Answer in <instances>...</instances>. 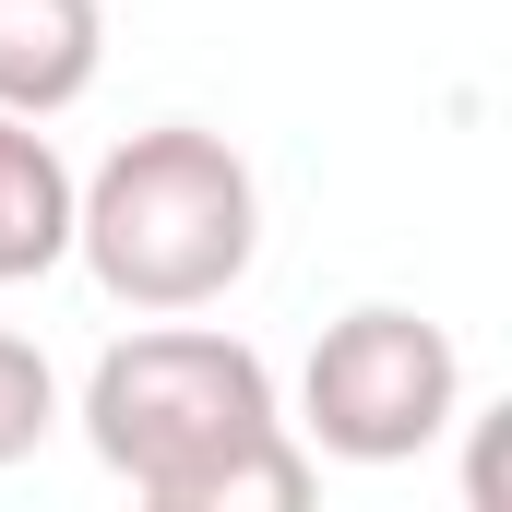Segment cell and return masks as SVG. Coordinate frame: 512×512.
<instances>
[{
    "label": "cell",
    "instance_id": "6da1fadb",
    "mask_svg": "<svg viewBox=\"0 0 512 512\" xmlns=\"http://www.w3.org/2000/svg\"><path fill=\"white\" fill-rule=\"evenodd\" d=\"M84 441L155 512H298L310 501V441L286 429L262 346L203 334L179 310H155V334H120L84 370Z\"/></svg>",
    "mask_w": 512,
    "mask_h": 512
},
{
    "label": "cell",
    "instance_id": "7a4b0ae2",
    "mask_svg": "<svg viewBox=\"0 0 512 512\" xmlns=\"http://www.w3.org/2000/svg\"><path fill=\"white\" fill-rule=\"evenodd\" d=\"M72 251L120 310H215L262 251V179L227 131L155 120L72 191Z\"/></svg>",
    "mask_w": 512,
    "mask_h": 512
},
{
    "label": "cell",
    "instance_id": "5b68a950",
    "mask_svg": "<svg viewBox=\"0 0 512 512\" xmlns=\"http://www.w3.org/2000/svg\"><path fill=\"white\" fill-rule=\"evenodd\" d=\"M72 191L84 179L60 167V143L0 108V286H36L72 262Z\"/></svg>",
    "mask_w": 512,
    "mask_h": 512
},
{
    "label": "cell",
    "instance_id": "277c9868",
    "mask_svg": "<svg viewBox=\"0 0 512 512\" xmlns=\"http://www.w3.org/2000/svg\"><path fill=\"white\" fill-rule=\"evenodd\" d=\"M96 72H108V12L96 0H0V108L12 120L84 108Z\"/></svg>",
    "mask_w": 512,
    "mask_h": 512
},
{
    "label": "cell",
    "instance_id": "3957f363",
    "mask_svg": "<svg viewBox=\"0 0 512 512\" xmlns=\"http://www.w3.org/2000/svg\"><path fill=\"white\" fill-rule=\"evenodd\" d=\"M453 417H465V358H453V334H441L429 310L370 298V310L322 322L286 429H298L310 453H334V465H405V453H429Z\"/></svg>",
    "mask_w": 512,
    "mask_h": 512
},
{
    "label": "cell",
    "instance_id": "8992f818",
    "mask_svg": "<svg viewBox=\"0 0 512 512\" xmlns=\"http://www.w3.org/2000/svg\"><path fill=\"white\" fill-rule=\"evenodd\" d=\"M48 429H60V370H48V346L0 334V465H24Z\"/></svg>",
    "mask_w": 512,
    "mask_h": 512
}]
</instances>
